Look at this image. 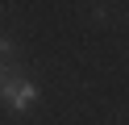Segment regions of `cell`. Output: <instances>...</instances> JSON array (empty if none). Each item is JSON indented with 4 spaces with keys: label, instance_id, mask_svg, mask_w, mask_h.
Returning a JSON list of instances; mask_svg holds the SVG:
<instances>
[{
    "label": "cell",
    "instance_id": "cell-1",
    "mask_svg": "<svg viewBox=\"0 0 129 125\" xmlns=\"http://www.w3.org/2000/svg\"><path fill=\"white\" fill-rule=\"evenodd\" d=\"M0 96L9 100L17 113H25V108H34V100H38V88L29 79H4V88H0Z\"/></svg>",
    "mask_w": 129,
    "mask_h": 125
},
{
    "label": "cell",
    "instance_id": "cell-2",
    "mask_svg": "<svg viewBox=\"0 0 129 125\" xmlns=\"http://www.w3.org/2000/svg\"><path fill=\"white\" fill-rule=\"evenodd\" d=\"M4 79H9V75H4V67H0V88H4Z\"/></svg>",
    "mask_w": 129,
    "mask_h": 125
},
{
    "label": "cell",
    "instance_id": "cell-3",
    "mask_svg": "<svg viewBox=\"0 0 129 125\" xmlns=\"http://www.w3.org/2000/svg\"><path fill=\"white\" fill-rule=\"evenodd\" d=\"M0 50H9V42H4V38H0Z\"/></svg>",
    "mask_w": 129,
    "mask_h": 125
}]
</instances>
